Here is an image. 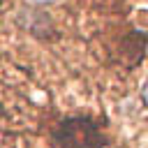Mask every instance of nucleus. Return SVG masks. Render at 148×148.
Instances as JSON below:
<instances>
[{
  "mask_svg": "<svg viewBox=\"0 0 148 148\" xmlns=\"http://www.w3.org/2000/svg\"><path fill=\"white\" fill-rule=\"evenodd\" d=\"M58 148H102L104 139L90 118H65L56 130Z\"/></svg>",
  "mask_w": 148,
  "mask_h": 148,
  "instance_id": "f257e3e1",
  "label": "nucleus"
},
{
  "mask_svg": "<svg viewBox=\"0 0 148 148\" xmlns=\"http://www.w3.org/2000/svg\"><path fill=\"white\" fill-rule=\"evenodd\" d=\"M141 99H143V104L148 106V81L143 83V88H141Z\"/></svg>",
  "mask_w": 148,
  "mask_h": 148,
  "instance_id": "f03ea898",
  "label": "nucleus"
},
{
  "mask_svg": "<svg viewBox=\"0 0 148 148\" xmlns=\"http://www.w3.org/2000/svg\"><path fill=\"white\" fill-rule=\"evenodd\" d=\"M30 2H35V5H51V2H56V0H30Z\"/></svg>",
  "mask_w": 148,
  "mask_h": 148,
  "instance_id": "7ed1b4c3",
  "label": "nucleus"
}]
</instances>
